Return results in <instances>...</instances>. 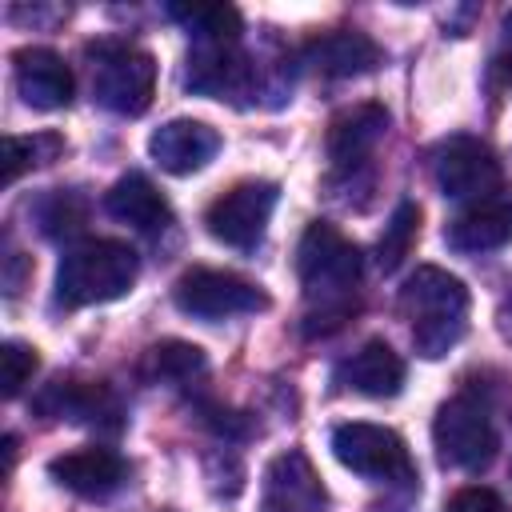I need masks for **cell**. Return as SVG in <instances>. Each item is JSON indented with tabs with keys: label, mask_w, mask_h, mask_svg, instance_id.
<instances>
[{
	"label": "cell",
	"mask_w": 512,
	"mask_h": 512,
	"mask_svg": "<svg viewBox=\"0 0 512 512\" xmlns=\"http://www.w3.org/2000/svg\"><path fill=\"white\" fill-rule=\"evenodd\" d=\"M276 200H280V188L272 180H240L208 204L204 224L228 248H256L272 220Z\"/></svg>",
	"instance_id": "cell-8"
},
{
	"label": "cell",
	"mask_w": 512,
	"mask_h": 512,
	"mask_svg": "<svg viewBox=\"0 0 512 512\" xmlns=\"http://www.w3.org/2000/svg\"><path fill=\"white\" fill-rule=\"evenodd\" d=\"M36 368H40L36 348H28V344H20V340H8V344L0 348V384H4V396L16 400V396L24 392V384H32Z\"/></svg>",
	"instance_id": "cell-26"
},
{
	"label": "cell",
	"mask_w": 512,
	"mask_h": 512,
	"mask_svg": "<svg viewBox=\"0 0 512 512\" xmlns=\"http://www.w3.org/2000/svg\"><path fill=\"white\" fill-rule=\"evenodd\" d=\"M444 512H512V508L504 504L500 492H492V488H484V484H468V488H460V492L448 500Z\"/></svg>",
	"instance_id": "cell-28"
},
{
	"label": "cell",
	"mask_w": 512,
	"mask_h": 512,
	"mask_svg": "<svg viewBox=\"0 0 512 512\" xmlns=\"http://www.w3.org/2000/svg\"><path fill=\"white\" fill-rule=\"evenodd\" d=\"M432 172H436V188L448 200H488L500 192V160L496 152L476 140V136H452L436 148L432 156Z\"/></svg>",
	"instance_id": "cell-9"
},
{
	"label": "cell",
	"mask_w": 512,
	"mask_h": 512,
	"mask_svg": "<svg viewBox=\"0 0 512 512\" xmlns=\"http://www.w3.org/2000/svg\"><path fill=\"white\" fill-rule=\"evenodd\" d=\"M388 132V108L384 104H352L332 116L328 124V160L336 168H356L372 156V148Z\"/></svg>",
	"instance_id": "cell-18"
},
{
	"label": "cell",
	"mask_w": 512,
	"mask_h": 512,
	"mask_svg": "<svg viewBox=\"0 0 512 512\" xmlns=\"http://www.w3.org/2000/svg\"><path fill=\"white\" fill-rule=\"evenodd\" d=\"M64 140L56 132H40V136H8L4 140V184H16L20 172L36 168V164H52L60 156Z\"/></svg>",
	"instance_id": "cell-25"
},
{
	"label": "cell",
	"mask_w": 512,
	"mask_h": 512,
	"mask_svg": "<svg viewBox=\"0 0 512 512\" xmlns=\"http://www.w3.org/2000/svg\"><path fill=\"white\" fill-rule=\"evenodd\" d=\"M48 476L84 500H104L128 480V464L112 448H76L48 460Z\"/></svg>",
	"instance_id": "cell-13"
},
{
	"label": "cell",
	"mask_w": 512,
	"mask_h": 512,
	"mask_svg": "<svg viewBox=\"0 0 512 512\" xmlns=\"http://www.w3.org/2000/svg\"><path fill=\"white\" fill-rule=\"evenodd\" d=\"M92 56V96L116 112V116H140L152 104L156 92V60L152 52L124 44V40H100L88 48Z\"/></svg>",
	"instance_id": "cell-4"
},
{
	"label": "cell",
	"mask_w": 512,
	"mask_h": 512,
	"mask_svg": "<svg viewBox=\"0 0 512 512\" xmlns=\"http://www.w3.org/2000/svg\"><path fill=\"white\" fill-rule=\"evenodd\" d=\"M324 508H328V488L300 448L280 452L264 468L260 512H324Z\"/></svg>",
	"instance_id": "cell-10"
},
{
	"label": "cell",
	"mask_w": 512,
	"mask_h": 512,
	"mask_svg": "<svg viewBox=\"0 0 512 512\" xmlns=\"http://www.w3.org/2000/svg\"><path fill=\"white\" fill-rule=\"evenodd\" d=\"M168 16L180 20L200 44L240 36V12L232 4H168Z\"/></svg>",
	"instance_id": "cell-21"
},
{
	"label": "cell",
	"mask_w": 512,
	"mask_h": 512,
	"mask_svg": "<svg viewBox=\"0 0 512 512\" xmlns=\"http://www.w3.org/2000/svg\"><path fill=\"white\" fill-rule=\"evenodd\" d=\"M84 220H88V204L76 192H68V188H52L48 196L36 200V224H40V232L48 240L76 236L84 228Z\"/></svg>",
	"instance_id": "cell-24"
},
{
	"label": "cell",
	"mask_w": 512,
	"mask_h": 512,
	"mask_svg": "<svg viewBox=\"0 0 512 512\" xmlns=\"http://www.w3.org/2000/svg\"><path fill=\"white\" fill-rule=\"evenodd\" d=\"M332 456L368 480H384V484H412L416 480V464L408 456V444L384 428V424H368V420H352L340 424L332 432Z\"/></svg>",
	"instance_id": "cell-6"
},
{
	"label": "cell",
	"mask_w": 512,
	"mask_h": 512,
	"mask_svg": "<svg viewBox=\"0 0 512 512\" xmlns=\"http://www.w3.org/2000/svg\"><path fill=\"white\" fill-rule=\"evenodd\" d=\"M468 288L460 276L424 264L400 288V316L412 328V344L424 360H440L468 332Z\"/></svg>",
	"instance_id": "cell-2"
},
{
	"label": "cell",
	"mask_w": 512,
	"mask_h": 512,
	"mask_svg": "<svg viewBox=\"0 0 512 512\" xmlns=\"http://www.w3.org/2000/svg\"><path fill=\"white\" fill-rule=\"evenodd\" d=\"M184 84L200 96H216V100H236L244 92H252L256 84V68L252 56L244 48H236V40H216V44H196L188 56V76Z\"/></svg>",
	"instance_id": "cell-11"
},
{
	"label": "cell",
	"mask_w": 512,
	"mask_h": 512,
	"mask_svg": "<svg viewBox=\"0 0 512 512\" xmlns=\"http://www.w3.org/2000/svg\"><path fill=\"white\" fill-rule=\"evenodd\" d=\"M416 236H420V204L416 200H400L396 212L388 216L384 232H380V244H376L380 272H396L408 260V252L416 248Z\"/></svg>",
	"instance_id": "cell-22"
},
{
	"label": "cell",
	"mask_w": 512,
	"mask_h": 512,
	"mask_svg": "<svg viewBox=\"0 0 512 512\" xmlns=\"http://www.w3.org/2000/svg\"><path fill=\"white\" fill-rule=\"evenodd\" d=\"M208 368L204 348L188 344V340H160L148 348L144 356V372L152 380H168V384H188L192 376H200Z\"/></svg>",
	"instance_id": "cell-23"
},
{
	"label": "cell",
	"mask_w": 512,
	"mask_h": 512,
	"mask_svg": "<svg viewBox=\"0 0 512 512\" xmlns=\"http://www.w3.org/2000/svg\"><path fill=\"white\" fill-rule=\"evenodd\" d=\"M36 412L72 420V424H108L120 428V400L108 384L88 380H56L36 396Z\"/></svg>",
	"instance_id": "cell-16"
},
{
	"label": "cell",
	"mask_w": 512,
	"mask_h": 512,
	"mask_svg": "<svg viewBox=\"0 0 512 512\" xmlns=\"http://www.w3.org/2000/svg\"><path fill=\"white\" fill-rule=\"evenodd\" d=\"M140 260L136 248L124 240H84L60 256L56 268V304L64 308H92L120 300L136 284Z\"/></svg>",
	"instance_id": "cell-3"
},
{
	"label": "cell",
	"mask_w": 512,
	"mask_h": 512,
	"mask_svg": "<svg viewBox=\"0 0 512 512\" xmlns=\"http://www.w3.org/2000/svg\"><path fill=\"white\" fill-rule=\"evenodd\" d=\"M484 84L492 96H504L512 88V12H504L500 20V40L488 56V72H484Z\"/></svg>",
	"instance_id": "cell-27"
},
{
	"label": "cell",
	"mask_w": 512,
	"mask_h": 512,
	"mask_svg": "<svg viewBox=\"0 0 512 512\" xmlns=\"http://www.w3.org/2000/svg\"><path fill=\"white\" fill-rule=\"evenodd\" d=\"M148 152L164 172L192 176L220 152V132L204 120H168L148 136Z\"/></svg>",
	"instance_id": "cell-14"
},
{
	"label": "cell",
	"mask_w": 512,
	"mask_h": 512,
	"mask_svg": "<svg viewBox=\"0 0 512 512\" xmlns=\"http://www.w3.org/2000/svg\"><path fill=\"white\" fill-rule=\"evenodd\" d=\"M432 440H436L440 460L452 464V468H464V472L488 468L496 460V448H500L488 404L468 396V392L440 404V412L432 420Z\"/></svg>",
	"instance_id": "cell-5"
},
{
	"label": "cell",
	"mask_w": 512,
	"mask_h": 512,
	"mask_svg": "<svg viewBox=\"0 0 512 512\" xmlns=\"http://www.w3.org/2000/svg\"><path fill=\"white\" fill-rule=\"evenodd\" d=\"M304 64H312L320 76L352 80V76H364V72L380 68L384 64V48L368 32L332 28V32H324V36L304 44Z\"/></svg>",
	"instance_id": "cell-15"
},
{
	"label": "cell",
	"mask_w": 512,
	"mask_h": 512,
	"mask_svg": "<svg viewBox=\"0 0 512 512\" xmlns=\"http://www.w3.org/2000/svg\"><path fill=\"white\" fill-rule=\"evenodd\" d=\"M104 208L108 216H116L120 224H132L140 232H160L172 220V208L164 200V192L144 176V172H128L120 176L108 192H104Z\"/></svg>",
	"instance_id": "cell-20"
},
{
	"label": "cell",
	"mask_w": 512,
	"mask_h": 512,
	"mask_svg": "<svg viewBox=\"0 0 512 512\" xmlns=\"http://www.w3.org/2000/svg\"><path fill=\"white\" fill-rule=\"evenodd\" d=\"M12 76H16L20 100L36 112H56L72 104V92H76L72 68L52 48H20L12 56Z\"/></svg>",
	"instance_id": "cell-12"
},
{
	"label": "cell",
	"mask_w": 512,
	"mask_h": 512,
	"mask_svg": "<svg viewBox=\"0 0 512 512\" xmlns=\"http://www.w3.org/2000/svg\"><path fill=\"white\" fill-rule=\"evenodd\" d=\"M336 384L372 396V400H388L404 388V360L400 352H392L388 340H364L340 368H336Z\"/></svg>",
	"instance_id": "cell-19"
},
{
	"label": "cell",
	"mask_w": 512,
	"mask_h": 512,
	"mask_svg": "<svg viewBox=\"0 0 512 512\" xmlns=\"http://www.w3.org/2000/svg\"><path fill=\"white\" fill-rule=\"evenodd\" d=\"M172 300L180 312L196 316V320H228V316H244V312H264L268 296L236 276V272H220V268H192L176 280Z\"/></svg>",
	"instance_id": "cell-7"
},
{
	"label": "cell",
	"mask_w": 512,
	"mask_h": 512,
	"mask_svg": "<svg viewBox=\"0 0 512 512\" xmlns=\"http://www.w3.org/2000/svg\"><path fill=\"white\" fill-rule=\"evenodd\" d=\"M360 268H364L360 248L336 224L316 220L304 228L296 244V272H300V288L308 300L304 336H328L356 316Z\"/></svg>",
	"instance_id": "cell-1"
},
{
	"label": "cell",
	"mask_w": 512,
	"mask_h": 512,
	"mask_svg": "<svg viewBox=\"0 0 512 512\" xmlns=\"http://www.w3.org/2000/svg\"><path fill=\"white\" fill-rule=\"evenodd\" d=\"M444 240L452 252H464V256H476V252H496L512 240V196L496 192L488 200H476L468 204L448 228H444Z\"/></svg>",
	"instance_id": "cell-17"
},
{
	"label": "cell",
	"mask_w": 512,
	"mask_h": 512,
	"mask_svg": "<svg viewBox=\"0 0 512 512\" xmlns=\"http://www.w3.org/2000/svg\"><path fill=\"white\" fill-rule=\"evenodd\" d=\"M496 316H500V332L512 340V284H508V292H504V300H500V312H496Z\"/></svg>",
	"instance_id": "cell-29"
}]
</instances>
